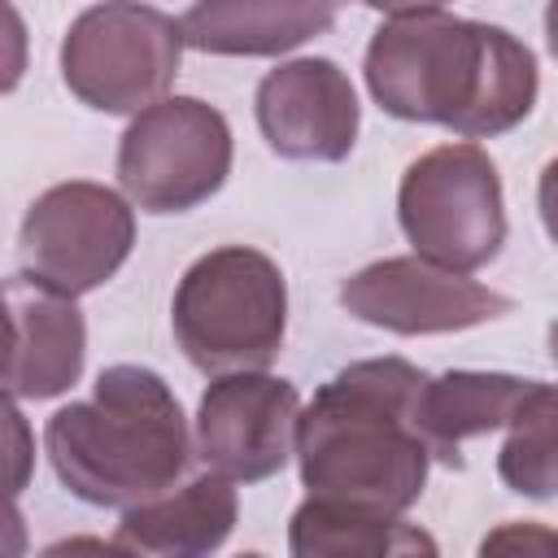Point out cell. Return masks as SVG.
<instances>
[{
  "label": "cell",
  "instance_id": "cell-1",
  "mask_svg": "<svg viewBox=\"0 0 558 558\" xmlns=\"http://www.w3.org/2000/svg\"><path fill=\"white\" fill-rule=\"evenodd\" d=\"M366 92L401 122H436L462 140L514 131L541 92L536 57L506 26L440 4L388 9L366 44Z\"/></svg>",
  "mask_w": 558,
  "mask_h": 558
},
{
  "label": "cell",
  "instance_id": "cell-2",
  "mask_svg": "<svg viewBox=\"0 0 558 558\" xmlns=\"http://www.w3.org/2000/svg\"><path fill=\"white\" fill-rule=\"evenodd\" d=\"M427 379L405 357H366L336 371L296 423L305 493L375 514H405L423 497L432 466L423 440Z\"/></svg>",
  "mask_w": 558,
  "mask_h": 558
},
{
  "label": "cell",
  "instance_id": "cell-3",
  "mask_svg": "<svg viewBox=\"0 0 558 558\" xmlns=\"http://www.w3.org/2000/svg\"><path fill=\"white\" fill-rule=\"evenodd\" d=\"M44 449L65 493L126 514L183 475L192 440L170 384L148 366L118 362L96 375L87 401L48 418Z\"/></svg>",
  "mask_w": 558,
  "mask_h": 558
},
{
  "label": "cell",
  "instance_id": "cell-4",
  "mask_svg": "<svg viewBox=\"0 0 558 558\" xmlns=\"http://www.w3.org/2000/svg\"><path fill=\"white\" fill-rule=\"evenodd\" d=\"M183 357L205 375L266 371L288 331L283 270L248 244H222L196 257L170 301Z\"/></svg>",
  "mask_w": 558,
  "mask_h": 558
},
{
  "label": "cell",
  "instance_id": "cell-5",
  "mask_svg": "<svg viewBox=\"0 0 558 558\" xmlns=\"http://www.w3.org/2000/svg\"><path fill=\"white\" fill-rule=\"evenodd\" d=\"M397 222L414 257L471 275L506 244V196L480 144H440L414 157L397 187Z\"/></svg>",
  "mask_w": 558,
  "mask_h": 558
},
{
  "label": "cell",
  "instance_id": "cell-6",
  "mask_svg": "<svg viewBox=\"0 0 558 558\" xmlns=\"http://www.w3.org/2000/svg\"><path fill=\"white\" fill-rule=\"evenodd\" d=\"M183 48L179 17L153 4H92L61 39V78L87 109L140 118L174 87Z\"/></svg>",
  "mask_w": 558,
  "mask_h": 558
},
{
  "label": "cell",
  "instance_id": "cell-7",
  "mask_svg": "<svg viewBox=\"0 0 558 558\" xmlns=\"http://www.w3.org/2000/svg\"><path fill=\"white\" fill-rule=\"evenodd\" d=\"M231 126L201 96H166L126 122L118 140V183L144 214H187L231 174Z\"/></svg>",
  "mask_w": 558,
  "mask_h": 558
},
{
  "label": "cell",
  "instance_id": "cell-8",
  "mask_svg": "<svg viewBox=\"0 0 558 558\" xmlns=\"http://www.w3.org/2000/svg\"><path fill=\"white\" fill-rule=\"evenodd\" d=\"M135 244V209L122 192L87 179L39 192L22 218L17 253L22 275L35 283L83 296L113 279Z\"/></svg>",
  "mask_w": 558,
  "mask_h": 558
},
{
  "label": "cell",
  "instance_id": "cell-9",
  "mask_svg": "<svg viewBox=\"0 0 558 558\" xmlns=\"http://www.w3.org/2000/svg\"><path fill=\"white\" fill-rule=\"evenodd\" d=\"M296 384L266 371L218 375L196 410V453L231 484H262L296 453Z\"/></svg>",
  "mask_w": 558,
  "mask_h": 558
},
{
  "label": "cell",
  "instance_id": "cell-10",
  "mask_svg": "<svg viewBox=\"0 0 558 558\" xmlns=\"http://www.w3.org/2000/svg\"><path fill=\"white\" fill-rule=\"evenodd\" d=\"M340 305L357 323H371L397 336L466 331L514 310L510 296L466 275H453L445 266H432L423 257H384L353 270L340 283Z\"/></svg>",
  "mask_w": 558,
  "mask_h": 558
},
{
  "label": "cell",
  "instance_id": "cell-11",
  "mask_svg": "<svg viewBox=\"0 0 558 558\" xmlns=\"http://www.w3.org/2000/svg\"><path fill=\"white\" fill-rule=\"evenodd\" d=\"M266 144L288 161H344L357 144L362 105L331 57H292L275 65L253 96Z\"/></svg>",
  "mask_w": 558,
  "mask_h": 558
},
{
  "label": "cell",
  "instance_id": "cell-12",
  "mask_svg": "<svg viewBox=\"0 0 558 558\" xmlns=\"http://www.w3.org/2000/svg\"><path fill=\"white\" fill-rule=\"evenodd\" d=\"M9 310V366L4 384L13 401H48L78 384L87 357V323L74 296L13 275L4 283Z\"/></svg>",
  "mask_w": 558,
  "mask_h": 558
},
{
  "label": "cell",
  "instance_id": "cell-13",
  "mask_svg": "<svg viewBox=\"0 0 558 558\" xmlns=\"http://www.w3.org/2000/svg\"><path fill=\"white\" fill-rule=\"evenodd\" d=\"M240 514V497L227 475L205 471L174 493H161L118 523V545L135 558H209L222 549Z\"/></svg>",
  "mask_w": 558,
  "mask_h": 558
},
{
  "label": "cell",
  "instance_id": "cell-14",
  "mask_svg": "<svg viewBox=\"0 0 558 558\" xmlns=\"http://www.w3.org/2000/svg\"><path fill=\"white\" fill-rule=\"evenodd\" d=\"M331 4L305 0H209L179 13L183 44L214 57H279L331 31Z\"/></svg>",
  "mask_w": 558,
  "mask_h": 558
},
{
  "label": "cell",
  "instance_id": "cell-15",
  "mask_svg": "<svg viewBox=\"0 0 558 558\" xmlns=\"http://www.w3.org/2000/svg\"><path fill=\"white\" fill-rule=\"evenodd\" d=\"M536 379L506 371H445L427 379L423 392V440L445 466H462V445L471 436L510 427L514 410L527 401Z\"/></svg>",
  "mask_w": 558,
  "mask_h": 558
},
{
  "label": "cell",
  "instance_id": "cell-16",
  "mask_svg": "<svg viewBox=\"0 0 558 558\" xmlns=\"http://www.w3.org/2000/svg\"><path fill=\"white\" fill-rule=\"evenodd\" d=\"M292 558H440L427 527L401 514H375L357 506H336L305 497L288 523Z\"/></svg>",
  "mask_w": 558,
  "mask_h": 558
},
{
  "label": "cell",
  "instance_id": "cell-17",
  "mask_svg": "<svg viewBox=\"0 0 558 558\" xmlns=\"http://www.w3.org/2000/svg\"><path fill=\"white\" fill-rule=\"evenodd\" d=\"M497 475L519 497H558V384L536 379L527 401L514 410L497 453Z\"/></svg>",
  "mask_w": 558,
  "mask_h": 558
},
{
  "label": "cell",
  "instance_id": "cell-18",
  "mask_svg": "<svg viewBox=\"0 0 558 558\" xmlns=\"http://www.w3.org/2000/svg\"><path fill=\"white\" fill-rule=\"evenodd\" d=\"M480 558H558V527L536 519L497 523L480 541Z\"/></svg>",
  "mask_w": 558,
  "mask_h": 558
},
{
  "label": "cell",
  "instance_id": "cell-19",
  "mask_svg": "<svg viewBox=\"0 0 558 558\" xmlns=\"http://www.w3.org/2000/svg\"><path fill=\"white\" fill-rule=\"evenodd\" d=\"M39 558H135L126 545L118 541H100V536H65V541H52Z\"/></svg>",
  "mask_w": 558,
  "mask_h": 558
},
{
  "label": "cell",
  "instance_id": "cell-20",
  "mask_svg": "<svg viewBox=\"0 0 558 558\" xmlns=\"http://www.w3.org/2000/svg\"><path fill=\"white\" fill-rule=\"evenodd\" d=\"M536 209H541L545 235L558 244V157H549L545 170H541V183H536Z\"/></svg>",
  "mask_w": 558,
  "mask_h": 558
},
{
  "label": "cell",
  "instance_id": "cell-21",
  "mask_svg": "<svg viewBox=\"0 0 558 558\" xmlns=\"http://www.w3.org/2000/svg\"><path fill=\"white\" fill-rule=\"evenodd\" d=\"M545 39H549V52L558 57V0L545 9Z\"/></svg>",
  "mask_w": 558,
  "mask_h": 558
},
{
  "label": "cell",
  "instance_id": "cell-22",
  "mask_svg": "<svg viewBox=\"0 0 558 558\" xmlns=\"http://www.w3.org/2000/svg\"><path fill=\"white\" fill-rule=\"evenodd\" d=\"M549 357H554V366H558V318L549 323Z\"/></svg>",
  "mask_w": 558,
  "mask_h": 558
},
{
  "label": "cell",
  "instance_id": "cell-23",
  "mask_svg": "<svg viewBox=\"0 0 558 558\" xmlns=\"http://www.w3.org/2000/svg\"><path fill=\"white\" fill-rule=\"evenodd\" d=\"M240 558H262V554H240Z\"/></svg>",
  "mask_w": 558,
  "mask_h": 558
}]
</instances>
